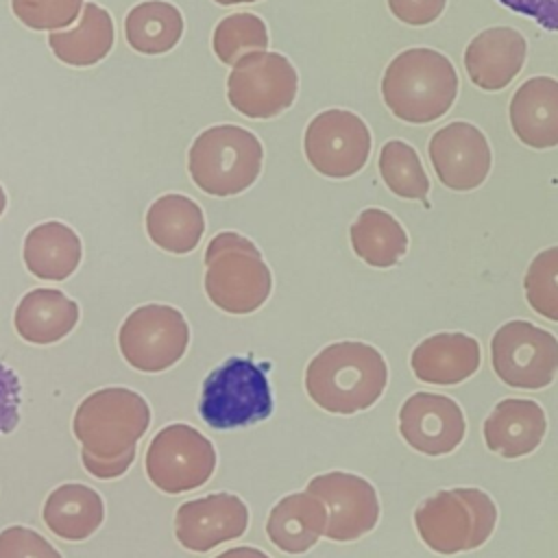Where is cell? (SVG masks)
Returning <instances> with one entry per match:
<instances>
[{
	"label": "cell",
	"instance_id": "1",
	"mask_svg": "<svg viewBox=\"0 0 558 558\" xmlns=\"http://www.w3.org/2000/svg\"><path fill=\"white\" fill-rule=\"evenodd\" d=\"M150 425L146 399L131 388H100L76 408L72 432L81 442V462L98 480H116L135 460V447Z\"/></svg>",
	"mask_w": 558,
	"mask_h": 558
},
{
	"label": "cell",
	"instance_id": "2",
	"mask_svg": "<svg viewBox=\"0 0 558 558\" xmlns=\"http://www.w3.org/2000/svg\"><path fill=\"white\" fill-rule=\"evenodd\" d=\"M388 384L379 349L360 340H340L320 349L305 368V392L331 414H357L373 408Z\"/></svg>",
	"mask_w": 558,
	"mask_h": 558
},
{
	"label": "cell",
	"instance_id": "3",
	"mask_svg": "<svg viewBox=\"0 0 558 558\" xmlns=\"http://www.w3.org/2000/svg\"><path fill=\"white\" fill-rule=\"evenodd\" d=\"M381 96L395 118L427 124L451 109L458 72L449 57L434 48H408L386 65Z\"/></svg>",
	"mask_w": 558,
	"mask_h": 558
},
{
	"label": "cell",
	"instance_id": "4",
	"mask_svg": "<svg viewBox=\"0 0 558 558\" xmlns=\"http://www.w3.org/2000/svg\"><path fill=\"white\" fill-rule=\"evenodd\" d=\"M497 525V506L480 488H445L414 510L421 541L436 554L453 556L482 547Z\"/></svg>",
	"mask_w": 558,
	"mask_h": 558
},
{
	"label": "cell",
	"instance_id": "5",
	"mask_svg": "<svg viewBox=\"0 0 558 558\" xmlns=\"http://www.w3.org/2000/svg\"><path fill=\"white\" fill-rule=\"evenodd\" d=\"M272 290V275L259 248L235 231L211 238L205 251V292L227 314L259 310Z\"/></svg>",
	"mask_w": 558,
	"mask_h": 558
},
{
	"label": "cell",
	"instance_id": "6",
	"mask_svg": "<svg viewBox=\"0 0 558 558\" xmlns=\"http://www.w3.org/2000/svg\"><path fill=\"white\" fill-rule=\"evenodd\" d=\"M262 161L259 137L238 124L205 129L187 153V170L196 187L220 198L248 190L262 172Z\"/></svg>",
	"mask_w": 558,
	"mask_h": 558
},
{
	"label": "cell",
	"instance_id": "7",
	"mask_svg": "<svg viewBox=\"0 0 558 558\" xmlns=\"http://www.w3.org/2000/svg\"><path fill=\"white\" fill-rule=\"evenodd\" d=\"M268 366L251 357H227L203 381L201 418L214 429H238L266 421L275 408Z\"/></svg>",
	"mask_w": 558,
	"mask_h": 558
},
{
	"label": "cell",
	"instance_id": "8",
	"mask_svg": "<svg viewBox=\"0 0 558 558\" xmlns=\"http://www.w3.org/2000/svg\"><path fill=\"white\" fill-rule=\"evenodd\" d=\"M146 475L155 488L168 495L201 488L216 469L211 440L187 423L161 427L146 449Z\"/></svg>",
	"mask_w": 558,
	"mask_h": 558
},
{
	"label": "cell",
	"instance_id": "9",
	"mask_svg": "<svg viewBox=\"0 0 558 558\" xmlns=\"http://www.w3.org/2000/svg\"><path fill=\"white\" fill-rule=\"evenodd\" d=\"M190 327L185 316L161 303L133 310L120 331L118 347L129 366L142 373H161L174 366L187 351Z\"/></svg>",
	"mask_w": 558,
	"mask_h": 558
},
{
	"label": "cell",
	"instance_id": "10",
	"mask_svg": "<svg viewBox=\"0 0 558 558\" xmlns=\"http://www.w3.org/2000/svg\"><path fill=\"white\" fill-rule=\"evenodd\" d=\"M490 364L506 386L541 390L558 373V340L530 320H508L490 338Z\"/></svg>",
	"mask_w": 558,
	"mask_h": 558
},
{
	"label": "cell",
	"instance_id": "11",
	"mask_svg": "<svg viewBox=\"0 0 558 558\" xmlns=\"http://www.w3.org/2000/svg\"><path fill=\"white\" fill-rule=\"evenodd\" d=\"M299 92L294 65L279 52H253L227 76L229 105L253 120H268L292 107Z\"/></svg>",
	"mask_w": 558,
	"mask_h": 558
},
{
	"label": "cell",
	"instance_id": "12",
	"mask_svg": "<svg viewBox=\"0 0 558 558\" xmlns=\"http://www.w3.org/2000/svg\"><path fill=\"white\" fill-rule=\"evenodd\" d=\"M303 150L318 174L349 179L371 157V131L357 113L327 109L310 120L303 135Z\"/></svg>",
	"mask_w": 558,
	"mask_h": 558
},
{
	"label": "cell",
	"instance_id": "13",
	"mask_svg": "<svg viewBox=\"0 0 558 558\" xmlns=\"http://www.w3.org/2000/svg\"><path fill=\"white\" fill-rule=\"evenodd\" d=\"M307 493L327 508L325 536L336 543L357 541L379 521V497L375 486L355 473L329 471L307 482Z\"/></svg>",
	"mask_w": 558,
	"mask_h": 558
},
{
	"label": "cell",
	"instance_id": "14",
	"mask_svg": "<svg viewBox=\"0 0 558 558\" xmlns=\"http://www.w3.org/2000/svg\"><path fill=\"white\" fill-rule=\"evenodd\" d=\"M427 153L438 181L453 192L480 187L493 166L486 135L471 122L456 120L434 131Z\"/></svg>",
	"mask_w": 558,
	"mask_h": 558
},
{
	"label": "cell",
	"instance_id": "15",
	"mask_svg": "<svg viewBox=\"0 0 558 558\" xmlns=\"http://www.w3.org/2000/svg\"><path fill=\"white\" fill-rule=\"evenodd\" d=\"M399 434L418 453L445 456L464 440L466 418L451 397L414 392L399 410Z\"/></svg>",
	"mask_w": 558,
	"mask_h": 558
},
{
	"label": "cell",
	"instance_id": "16",
	"mask_svg": "<svg viewBox=\"0 0 558 558\" xmlns=\"http://www.w3.org/2000/svg\"><path fill=\"white\" fill-rule=\"evenodd\" d=\"M248 527V506L233 493H211L185 501L174 514L177 541L196 554L240 538Z\"/></svg>",
	"mask_w": 558,
	"mask_h": 558
},
{
	"label": "cell",
	"instance_id": "17",
	"mask_svg": "<svg viewBox=\"0 0 558 558\" xmlns=\"http://www.w3.org/2000/svg\"><path fill=\"white\" fill-rule=\"evenodd\" d=\"M527 41L517 28L493 26L477 33L464 50V70L471 83L484 92H499L521 72Z\"/></svg>",
	"mask_w": 558,
	"mask_h": 558
},
{
	"label": "cell",
	"instance_id": "18",
	"mask_svg": "<svg viewBox=\"0 0 558 558\" xmlns=\"http://www.w3.org/2000/svg\"><path fill=\"white\" fill-rule=\"evenodd\" d=\"M482 362L480 342L462 331H440L421 340L410 366L418 381L436 386H456L477 373Z\"/></svg>",
	"mask_w": 558,
	"mask_h": 558
},
{
	"label": "cell",
	"instance_id": "19",
	"mask_svg": "<svg viewBox=\"0 0 558 558\" xmlns=\"http://www.w3.org/2000/svg\"><path fill=\"white\" fill-rule=\"evenodd\" d=\"M547 416L534 399H504L484 421V442L501 458H523L545 438Z\"/></svg>",
	"mask_w": 558,
	"mask_h": 558
},
{
	"label": "cell",
	"instance_id": "20",
	"mask_svg": "<svg viewBox=\"0 0 558 558\" xmlns=\"http://www.w3.org/2000/svg\"><path fill=\"white\" fill-rule=\"evenodd\" d=\"M510 126L521 144L545 150L558 146V81L532 76L510 98Z\"/></svg>",
	"mask_w": 558,
	"mask_h": 558
},
{
	"label": "cell",
	"instance_id": "21",
	"mask_svg": "<svg viewBox=\"0 0 558 558\" xmlns=\"http://www.w3.org/2000/svg\"><path fill=\"white\" fill-rule=\"evenodd\" d=\"M327 527V508L325 504L307 493H290L281 497L266 521V534L270 543L286 554H305L310 551Z\"/></svg>",
	"mask_w": 558,
	"mask_h": 558
},
{
	"label": "cell",
	"instance_id": "22",
	"mask_svg": "<svg viewBox=\"0 0 558 558\" xmlns=\"http://www.w3.org/2000/svg\"><path fill=\"white\" fill-rule=\"evenodd\" d=\"M78 305L61 290L35 288L15 307L13 325L22 340L31 344H52L63 340L78 323Z\"/></svg>",
	"mask_w": 558,
	"mask_h": 558
},
{
	"label": "cell",
	"instance_id": "23",
	"mask_svg": "<svg viewBox=\"0 0 558 558\" xmlns=\"http://www.w3.org/2000/svg\"><path fill=\"white\" fill-rule=\"evenodd\" d=\"M146 233L166 253H192L205 233L203 209L190 196L163 194L146 211Z\"/></svg>",
	"mask_w": 558,
	"mask_h": 558
},
{
	"label": "cell",
	"instance_id": "24",
	"mask_svg": "<svg viewBox=\"0 0 558 558\" xmlns=\"http://www.w3.org/2000/svg\"><path fill=\"white\" fill-rule=\"evenodd\" d=\"M46 527L63 541H85L105 521L102 497L85 484L70 482L57 486L41 510Z\"/></svg>",
	"mask_w": 558,
	"mask_h": 558
},
{
	"label": "cell",
	"instance_id": "25",
	"mask_svg": "<svg viewBox=\"0 0 558 558\" xmlns=\"http://www.w3.org/2000/svg\"><path fill=\"white\" fill-rule=\"evenodd\" d=\"M83 244L74 229L59 220L33 227L24 238V264L44 281H63L81 264Z\"/></svg>",
	"mask_w": 558,
	"mask_h": 558
},
{
	"label": "cell",
	"instance_id": "26",
	"mask_svg": "<svg viewBox=\"0 0 558 558\" xmlns=\"http://www.w3.org/2000/svg\"><path fill=\"white\" fill-rule=\"evenodd\" d=\"M113 39L116 31L109 11L96 2H87L83 4L78 24L70 31H52L48 35V46L59 61L74 68H87L109 54Z\"/></svg>",
	"mask_w": 558,
	"mask_h": 558
},
{
	"label": "cell",
	"instance_id": "27",
	"mask_svg": "<svg viewBox=\"0 0 558 558\" xmlns=\"http://www.w3.org/2000/svg\"><path fill=\"white\" fill-rule=\"evenodd\" d=\"M349 238L355 255L373 268H390L408 251L405 229L379 207L362 209L349 229Z\"/></svg>",
	"mask_w": 558,
	"mask_h": 558
},
{
	"label": "cell",
	"instance_id": "28",
	"mask_svg": "<svg viewBox=\"0 0 558 558\" xmlns=\"http://www.w3.org/2000/svg\"><path fill=\"white\" fill-rule=\"evenodd\" d=\"M124 35L140 54H166L181 41L183 15L170 2L146 0L126 13Z\"/></svg>",
	"mask_w": 558,
	"mask_h": 558
},
{
	"label": "cell",
	"instance_id": "29",
	"mask_svg": "<svg viewBox=\"0 0 558 558\" xmlns=\"http://www.w3.org/2000/svg\"><path fill=\"white\" fill-rule=\"evenodd\" d=\"M379 174L386 187L408 201H423L427 205L429 179L418 153L403 140H390L379 150Z\"/></svg>",
	"mask_w": 558,
	"mask_h": 558
},
{
	"label": "cell",
	"instance_id": "30",
	"mask_svg": "<svg viewBox=\"0 0 558 558\" xmlns=\"http://www.w3.org/2000/svg\"><path fill=\"white\" fill-rule=\"evenodd\" d=\"M211 48L218 61L225 65H235L240 59L253 52H266L268 28L264 20L255 13H231L218 22L211 35Z\"/></svg>",
	"mask_w": 558,
	"mask_h": 558
},
{
	"label": "cell",
	"instance_id": "31",
	"mask_svg": "<svg viewBox=\"0 0 558 558\" xmlns=\"http://www.w3.org/2000/svg\"><path fill=\"white\" fill-rule=\"evenodd\" d=\"M523 290L530 307L558 323V246L541 251L527 266L523 277Z\"/></svg>",
	"mask_w": 558,
	"mask_h": 558
},
{
	"label": "cell",
	"instance_id": "32",
	"mask_svg": "<svg viewBox=\"0 0 558 558\" xmlns=\"http://www.w3.org/2000/svg\"><path fill=\"white\" fill-rule=\"evenodd\" d=\"M15 17L33 31L70 26L83 11V0H11Z\"/></svg>",
	"mask_w": 558,
	"mask_h": 558
},
{
	"label": "cell",
	"instance_id": "33",
	"mask_svg": "<svg viewBox=\"0 0 558 558\" xmlns=\"http://www.w3.org/2000/svg\"><path fill=\"white\" fill-rule=\"evenodd\" d=\"M0 558H61V554L39 532L11 525L0 532Z\"/></svg>",
	"mask_w": 558,
	"mask_h": 558
},
{
	"label": "cell",
	"instance_id": "34",
	"mask_svg": "<svg viewBox=\"0 0 558 558\" xmlns=\"http://www.w3.org/2000/svg\"><path fill=\"white\" fill-rule=\"evenodd\" d=\"M22 384L20 377L0 362V436L11 434L20 423Z\"/></svg>",
	"mask_w": 558,
	"mask_h": 558
},
{
	"label": "cell",
	"instance_id": "35",
	"mask_svg": "<svg viewBox=\"0 0 558 558\" xmlns=\"http://www.w3.org/2000/svg\"><path fill=\"white\" fill-rule=\"evenodd\" d=\"M447 0H388L390 13L408 26H427L445 11Z\"/></svg>",
	"mask_w": 558,
	"mask_h": 558
},
{
	"label": "cell",
	"instance_id": "36",
	"mask_svg": "<svg viewBox=\"0 0 558 558\" xmlns=\"http://www.w3.org/2000/svg\"><path fill=\"white\" fill-rule=\"evenodd\" d=\"M512 13L532 17L545 31H558V0H497Z\"/></svg>",
	"mask_w": 558,
	"mask_h": 558
},
{
	"label": "cell",
	"instance_id": "37",
	"mask_svg": "<svg viewBox=\"0 0 558 558\" xmlns=\"http://www.w3.org/2000/svg\"><path fill=\"white\" fill-rule=\"evenodd\" d=\"M216 558H270L268 554H264L262 549L257 547H248V545H242V547H231L222 554H218Z\"/></svg>",
	"mask_w": 558,
	"mask_h": 558
},
{
	"label": "cell",
	"instance_id": "38",
	"mask_svg": "<svg viewBox=\"0 0 558 558\" xmlns=\"http://www.w3.org/2000/svg\"><path fill=\"white\" fill-rule=\"evenodd\" d=\"M222 7H233V4H248V2H259V0H214Z\"/></svg>",
	"mask_w": 558,
	"mask_h": 558
},
{
	"label": "cell",
	"instance_id": "39",
	"mask_svg": "<svg viewBox=\"0 0 558 558\" xmlns=\"http://www.w3.org/2000/svg\"><path fill=\"white\" fill-rule=\"evenodd\" d=\"M4 209H7V194H4V190L0 185V216L4 214Z\"/></svg>",
	"mask_w": 558,
	"mask_h": 558
}]
</instances>
